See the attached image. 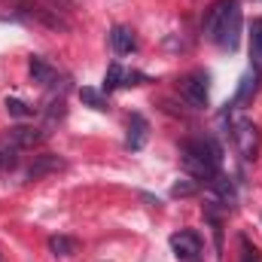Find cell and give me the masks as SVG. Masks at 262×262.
I'll use <instances>...</instances> for the list:
<instances>
[{"mask_svg":"<svg viewBox=\"0 0 262 262\" xmlns=\"http://www.w3.org/2000/svg\"><path fill=\"white\" fill-rule=\"evenodd\" d=\"M79 101L85 104V107H92V110H110V101H107V95H101L98 89H92V85H82L79 89Z\"/></svg>","mask_w":262,"mask_h":262,"instance_id":"5bb4252c","label":"cell"},{"mask_svg":"<svg viewBox=\"0 0 262 262\" xmlns=\"http://www.w3.org/2000/svg\"><path fill=\"white\" fill-rule=\"evenodd\" d=\"M210 201L213 204H223L226 210L229 207H235L238 204V192H235V183L229 180V177H223V171L210 180Z\"/></svg>","mask_w":262,"mask_h":262,"instance_id":"52a82bcc","label":"cell"},{"mask_svg":"<svg viewBox=\"0 0 262 262\" xmlns=\"http://www.w3.org/2000/svg\"><path fill=\"white\" fill-rule=\"evenodd\" d=\"M250 64L253 70H262V18L250 21Z\"/></svg>","mask_w":262,"mask_h":262,"instance_id":"7c38bea8","label":"cell"},{"mask_svg":"<svg viewBox=\"0 0 262 262\" xmlns=\"http://www.w3.org/2000/svg\"><path fill=\"white\" fill-rule=\"evenodd\" d=\"M49 137L46 128H31V125H12V128L3 131V146H12V149H31L37 143H43Z\"/></svg>","mask_w":262,"mask_h":262,"instance_id":"3957f363","label":"cell"},{"mask_svg":"<svg viewBox=\"0 0 262 262\" xmlns=\"http://www.w3.org/2000/svg\"><path fill=\"white\" fill-rule=\"evenodd\" d=\"M241 262H262L259 250H256V247H250V241H247V238H241Z\"/></svg>","mask_w":262,"mask_h":262,"instance_id":"d6986e66","label":"cell"},{"mask_svg":"<svg viewBox=\"0 0 262 262\" xmlns=\"http://www.w3.org/2000/svg\"><path fill=\"white\" fill-rule=\"evenodd\" d=\"M171 250H174L177 259L192 262L201 253V238H198L195 232H174L171 235Z\"/></svg>","mask_w":262,"mask_h":262,"instance_id":"8992f818","label":"cell"},{"mask_svg":"<svg viewBox=\"0 0 262 262\" xmlns=\"http://www.w3.org/2000/svg\"><path fill=\"white\" fill-rule=\"evenodd\" d=\"M122 76H125V70L119 64H110L107 67V76H104V92H110V89H119L122 85Z\"/></svg>","mask_w":262,"mask_h":262,"instance_id":"ac0fdd59","label":"cell"},{"mask_svg":"<svg viewBox=\"0 0 262 262\" xmlns=\"http://www.w3.org/2000/svg\"><path fill=\"white\" fill-rule=\"evenodd\" d=\"M61 168H64V159H58V156L46 152V156H37V159L31 162V168L25 171V180H40V177L55 174V171H61Z\"/></svg>","mask_w":262,"mask_h":262,"instance_id":"ba28073f","label":"cell"},{"mask_svg":"<svg viewBox=\"0 0 262 262\" xmlns=\"http://www.w3.org/2000/svg\"><path fill=\"white\" fill-rule=\"evenodd\" d=\"M110 46H113L116 55H128V52L137 49V37H134V31H131L128 25H113V31H110Z\"/></svg>","mask_w":262,"mask_h":262,"instance_id":"8fae6325","label":"cell"},{"mask_svg":"<svg viewBox=\"0 0 262 262\" xmlns=\"http://www.w3.org/2000/svg\"><path fill=\"white\" fill-rule=\"evenodd\" d=\"M180 95H183V101H186L192 110H204V107H207V73H204V70L189 73V76L183 79V85H180Z\"/></svg>","mask_w":262,"mask_h":262,"instance_id":"277c9868","label":"cell"},{"mask_svg":"<svg viewBox=\"0 0 262 262\" xmlns=\"http://www.w3.org/2000/svg\"><path fill=\"white\" fill-rule=\"evenodd\" d=\"M192 262H198V259H192Z\"/></svg>","mask_w":262,"mask_h":262,"instance_id":"44dd1931","label":"cell"},{"mask_svg":"<svg viewBox=\"0 0 262 262\" xmlns=\"http://www.w3.org/2000/svg\"><path fill=\"white\" fill-rule=\"evenodd\" d=\"M6 110H9V116H15V119H28V116H34V107H28V104L18 101V98H6Z\"/></svg>","mask_w":262,"mask_h":262,"instance_id":"e0dca14e","label":"cell"},{"mask_svg":"<svg viewBox=\"0 0 262 262\" xmlns=\"http://www.w3.org/2000/svg\"><path fill=\"white\" fill-rule=\"evenodd\" d=\"M15 168H18V149L3 146V149H0V174H9V171H15Z\"/></svg>","mask_w":262,"mask_h":262,"instance_id":"2e32d148","label":"cell"},{"mask_svg":"<svg viewBox=\"0 0 262 262\" xmlns=\"http://www.w3.org/2000/svg\"><path fill=\"white\" fill-rule=\"evenodd\" d=\"M52 3H67V0H52Z\"/></svg>","mask_w":262,"mask_h":262,"instance_id":"ffe728a7","label":"cell"},{"mask_svg":"<svg viewBox=\"0 0 262 262\" xmlns=\"http://www.w3.org/2000/svg\"><path fill=\"white\" fill-rule=\"evenodd\" d=\"M204 37L210 43H216L223 52H235L241 43V3L216 0L204 18Z\"/></svg>","mask_w":262,"mask_h":262,"instance_id":"6da1fadb","label":"cell"},{"mask_svg":"<svg viewBox=\"0 0 262 262\" xmlns=\"http://www.w3.org/2000/svg\"><path fill=\"white\" fill-rule=\"evenodd\" d=\"M49 250H52L55 256L67 259V256L79 253V241H76L73 235H52V238H49Z\"/></svg>","mask_w":262,"mask_h":262,"instance_id":"4fadbf2b","label":"cell"},{"mask_svg":"<svg viewBox=\"0 0 262 262\" xmlns=\"http://www.w3.org/2000/svg\"><path fill=\"white\" fill-rule=\"evenodd\" d=\"M28 70H31L34 82H40V85H58V79H61L58 67H52L49 61H46V58H40V55H31V61H28Z\"/></svg>","mask_w":262,"mask_h":262,"instance_id":"9c48e42d","label":"cell"},{"mask_svg":"<svg viewBox=\"0 0 262 262\" xmlns=\"http://www.w3.org/2000/svg\"><path fill=\"white\" fill-rule=\"evenodd\" d=\"M146 137H149V122H146V119H143L140 113H131L125 146H128L131 152H137V149H143V146H146Z\"/></svg>","mask_w":262,"mask_h":262,"instance_id":"30bf717a","label":"cell"},{"mask_svg":"<svg viewBox=\"0 0 262 262\" xmlns=\"http://www.w3.org/2000/svg\"><path fill=\"white\" fill-rule=\"evenodd\" d=\"M198 192V180L195 177H183L171 186V198H192Z\"/></svg>","mask_w":262,"mask_h":262,"instance_id":"9a60e30c","label":"cell"},{"mask_svg":"<svg viewBox=\"0 0 262 262\" xmlns=\"http://www.w3.org/2000/svg\"><path fill=\"white\" fill-rule=\"evenodd\" d=\"M183 171L195 180H213L223 171V146L213 137H195L183 143Z\"/></svg>","mask_w":262,"mask_h":262,"instance_id":"7a4b0ae2","label":"cell"},{"mask_svg":"<svg viewBox=\"0 0 262 262\" xmlns=\"http://www.w3.org/2000/svg\"><path fill=\"white\" fill-rule=\"evenodd\" d=\"M232 137H235L244 159H256V152H259V128L250 119H238L232 125Z\"/></svg>","mask_w":262,"mask_h":262,"instance_id":"5b68a950","label":"cell"}]
</instances>
